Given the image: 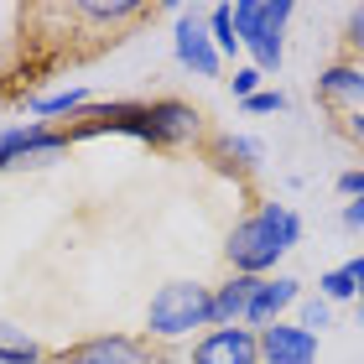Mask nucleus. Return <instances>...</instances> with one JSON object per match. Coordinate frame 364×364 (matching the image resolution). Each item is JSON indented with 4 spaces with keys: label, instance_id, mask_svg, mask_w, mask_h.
<instances>
[{
    "label": "nucleus",
    "instance_id": "a878e982",
    "mask_svg": "<svg viewBox=\"0 0 364 364\" xmlns=\"http://www.w3.org/2000/svg\"><path fill=\"white\" fill-rule=\"evenodd\" d=\"M343 271L354 276V287H359V302H364V255H354V260H343Z\"/></svg>",
    "mask_w": 364,
    "mask_h": 364
},
{
    "label": "nucleus",
    "instance_id": "9b49d317",
    "mask_svg": "<svg viewBox=\"0 0 364 364\" xmlns=\"http://www.w3.org/2000/svg\"><path fill=\"white\" fill-rule=\"evenodd\" d=\"M318 99L338 114H364V58H333L318 73Z\"/></svg>",
    "mask_w": 364,
    "mask_h": 364
},
{
    "label": "nucleus",
    "instance_id": "423d86ee",
    "mask_svg": "<svg viewBox=\"0 0 364 364\" xmlns=\"http://www.w3.org/2000/svg\"><path fill=\"white\" fill-rule=\"evenodd\" d=\"M172 58L188 68L193 78H224V63L208 42V26H203V11L193 6H177V26H172Z\"/></svg>",
    "mask_w": 364,
    "mask_h": 364
},
{
    "label": "nucleus",
    "instance_id": "6ab92c4d",
    "mask_svg": "<svg viewBox=\"0 0 364 364\" xmlns=\"http://www.w3.org/2000/svg\"><path fill=\"white\" fill-rule=\"evenodd\" d=\"M291 323H296V328H307V333H318V338H323V328H333V307H328V302H323L318 291H307L302 302H296V312H291Z\"/></svg>",
    "mask_w": 364,
    "mask_h": 364
},
{
    "label": "nucleus",
    "instance_id": "a211bd4d",
    "mask_svg": "<svg viewBox=\"0 0 364 364\" xmlns=\"http://www.w3.org/2000/svg\"><path fill=\"white\" fill-rule=\"evenodd\" d=\"M318 296H323L328 307H343V302H359V287H354V276L343 271V266H333V271L318 276Z\"/></svg>",
    "mask_w": 364,
    "mask_h": 364
},
{
    "label": "nucleus",
    "instance_id": "393cba45",
    "mask_svg": "<svg viewBox=\"0 0 364 364\" xmlns=\"http://www.w3.org/2000/svg\"><path fill=\"white\" fill-rule=\"evenodd\" d=\"M343 136H349L359 151H364V114H343Z\"/></svg>",
    "mask_w": 364,
    "mask_h": 364
},
{
    "label": "nucleus",
    "instance_id": "39448f33",
    "mask_svg": "<svg viewBox=\"0 0 364 364\" xmlns=\"http://www.w3.org/2000/svg\"><path fill=\"white\" fill-rule=\"evenodd\" d=\"M68 146H73V136L63 125H37V120L11 125V130H0V172H11V167H53Z\"/></svg>",
    "mask_w": 364,
    "mask_h": 364
},
{
    "label": "nucleus",
    "instance_id": "412c9836",
    "mask_svg": "<svg viewBox=\"0 0 364 364\" xmlns=\"http://www.w3.org/2000/svg\"><path fill=\"white\" fill-rule=\"evenodd\" d=\"M240 109H245V114H287V109H291V99L281 94V89H260V94L245 99Z\"/></svg>",
    "mask_w": 364,
    "mask_h": 364
},
{
    "label": "nucleus",
    "instance_id": "5701e85b",
    "mask_svg": "<svg viewBox=\"0 0 364 364\" xmlns=\"http://www.w3.org/2000/svg\"><path fill=\"white\" fill-rule=\"evenodd\" d=\"M338 193L349 198V203H354V198H364V167H343V172H338Z\"/></svg>",
    "mask_w": 364,
    "mask_h": 364
},
{
    "label": "nucleus",
    "instance_id": "0eeeda50",
    "mask_svg": "<svg viewBox=\"0 0 364 364\" xmlns=\"http://www.w3.org/2000/svg\"><path fill=\"white\" fill-rule=\"evenodd\" d=\"M188 364H260V338H255V328H203L193 343H188V354H182Z\"/></svg>",
    "mask_w": 364,
    "mask_h": 364
},
{
    "label": "nucleus",
    "instance_id": "7ed1b4c3",
    "mask_svg": "<svg viewBox=\"0 0 364 364\" xmlns=\"http://www.w3.org/2000/svg\"><path fill=\"white\" fill-rule=\"evenodd\" d=\"M296 6L291 0H235V31H240V58H250V68L276 78L287 68V26Z\"/></svg>",
    "mask_w": 364,
    "mask_h": 364
},
{
    "label": "nucleus",
    "instance_id": "20e7f679",
    "mask_svg": "<svg viewBox=\"0 0 364 364\" xmlns=\"http://www.w3.org/2000/svg\"><path fill=\"white\" fill-rule=\"evenodd\" d=\"M203 136H208V114L198 105L172 99V94L146 99V130H141L146 146H156V151H182V146H198Z\"/></svg>",
    "mask_w": 364,
    "mask_h": 364
},
{
    "label": "nucleus",
    "instance_id": "aec40b11",
    "mask_svg": "<svg viewBox=\"0 0 364 364\" xmlns=\"http://www.w3.org/2000/svg\"><path fill=\"white\" fill-rule=\"evenodd\" d=\"M224 84H229V94H235L240 105H245L250 94H260V89H266V73H260V68H250V63H235V73H229Z\"/></svg>",
    "mask_w": 364,
    "mask_h": 364
},
{
    "label": "nucleus",
    "instance_id": "1a4fd4ad",
    "mask_svg": "<svg viewBox=\"0 0 364 364\" xmlns=\"http://www.w3.org/2000/svg\"><path fill=\"white\" fill-rule=\"evenodd\" d=\"M53 364H151V343L136 333H94L73 349H63Z\"/></svg>",
    "mask_w": 364,
    "mask_h": 364
},
{
    "label": "nucleus",
    "instance_id": "f257e3e1",
    "mask_svg": "<svg viewBox=\"0 0 364 364\" xmlns=\"http://www.w3.org/2000/svg\"><path fill=\"white\" fill-rule=\"evenodd\" d=\"M302 235H307L302 213L291 203L266 198V203H255L245 219H235V229L224 235V266L235 276H255V281L276 276V266L302 245Z\"/></svg>",
    "mask_w": 364,
    "mask_h": 364
},
{
    "label": "nucleus",
    "instance_id": "9d476101",
    "mask_svg": "<svg viewBox=\"0 0 364 364\" xmlns=\"http://www.w3.org/2000/svg\"><path fill=\"white\" fill-rule=\"evenodd\" d=\"M255 338H260V364H318V354H323V338L296 328L291 318L260 328Z\"/></svg>",
    "mask_w": 364,
    "mask_h": 364
},
{
    "label": "nucleus",
    "instance_id": "bb28decb",
    "mask_svg": "<svg viewBox=\"0 0 364 364\" xmlns=\"http://www.w3.org/2000/svg\"><path fill=\"white\" fill-rule=\"evenodd\" d=\"M151 364H188L182 354H151Z\"/></svg>",
    "mask_w": 364,
    "mask_h": 364
},
{
    "label": "nucleus",
    "instance_id": "dca6fc26",
    "mask_svg": "<svg viewBox=\"0 0 364 364\" xmlns=\"http://www.w3.org/2000/svg\"><path fill=\"white\" fill-rule=\"evenodd\" d=\"M42 343L16 323H0V364H42Z\"/></svg>",
    "mask_w": 364,
    "mask_h": 364
},
{
    "label": "nucleus",
    "instance_id": "f03ea898",
    "mask_svg": "<svg viewBox=\"0 0 364 364\" xmlns=\"http://www.w3.org/2000/svg\"><path fill=\"white\" fill-rule=\"evenodd\" d=\"M203 328H208V281L177 276V281H161V287L151 291L141 338L172 349V343H193Z\"/></svg>",
    "mask_w": 364,
    "mask_h": 364
},
{
    "label": "nucleus",
    "instance_id": "4be33fe9",
    "mask_svg": "<svg viewBox=\"0 0 364 364\" xmlns=\"http://www.w3.org/2000/svg\"><path fill=\"white\" fill-rule=\"evenodd\" d=\"M343 47H349V58H364V6L343 16Z\"/></svg>",
    "mask_w": 364,
    "mask_h": 364
},
{
    "label": "nucleus",
    "instance_id": "f8f14e48",
    "mask_svg": "<svg viewBox=\"0 0 364 364\" xmlns=\"http://www.w3.org/2000/svg\"><path fill=\"white\" fill-rule=\"evenodd\" d=\"M250 291H255V276H235V271H229L224 281H213V287H208V328H235V323H245Z\"/></svg>",
    "mask_w": 364,
    "mask_h": 364
},
{
    "label": "nucleus",
    "instance_id": "2eb2a0df",
    "mask_svg": "<svg viewBox=\"0 0 364 364\" xmlns=\"http://www.w3.org/2000/svg\"><path fill=\"white\" fill-rule=\"evenodd\" d=\"M213 151H219V161H229V167H240V172H255L260 161H266V146L255 136H229V130L213 136Z\"/></svg>",
    "mask_w": 364,
    "mask_h": 364
},
{
    "label": "nucleus",
    "instance_id": "6e6552de",
    "mask_svg": "<svg viewBox=\"0 0 364 364\" xmlns=\"http://www.w3.org/2000/svg\"><path fill=\"white\" fill-rule=\"evenodd\" d=\"M307 296V287L296 276H287V271H276V276H260L255 281V291H250V307H245V328H271V323H281V318H291L296 312V302Z\"/></svg>",
    "mask_w": 364,
    "mask_h": 364
},
{
    "label": "nucleus",
    "instance_id": "ddd939ff",
    "mask_svg": "<svg viewBox=\"0 0 364 364\" xmlns=\"http://www.w3.org/2000/svg\"><path fill=\"white\" fill-rule=\"evenodd\" d=\"M203 26H208V42L213 53H219V63L229 68V63H240V31H235V0H219V6L203 11Z\"/></svg>",
    "mask_w": 364,
    "mask_h": 364
},
{
    "label": "nucleus",
    "instance_id": "4468645a",
    "mask_svg": "<svg viewBox=\"0 0 364 364\" xmlns=\"http://www.w3.org/2000/svg\"><path fill=\"white\" fill-rule=\"evenodd\" d=\"M89 109V89L84 84H73V89H58V94H42V99H31V120L37 125H53L58 114H84Z\"/></svg>",
    "mask_w": 364,
    "mask_h": 364
},
{
    "label": "nucleus",
    "instance_id": "f3484780",
    "mask_svg": "<svg viewBox=\"0 0 364 364\" xmlns=\"http://www.w3.org/2000/svg\"><path fill=\"white\" fill-rule=\"evenodd\" d=\"M73 16H89V21H136V16H146L141 0H84V6H73Z\"/></svg>",
    "mask_w": 364,
    "mask_h": 364
},
{
    "label": "nucleus",
    "instance_id": "cd10ccee",
    "mask_svg": "<svg viewBox=\"0 0 364 364\" xmlns=\"http://www.w3.org/2000/svg\"><path fill=\"white\" fill-rule=\"evenodd\" d=\"M359 323H364V302H359Z\"/></svg>",
    "mask_w": 364,
    "mask_h": 364
},
{
    "label": "nucleus",
    "instance_id": "b1692460",
    "mask_svg": "<svg viewBox=\"0 0 364 364\" xmlns=\"http://www.w3.org/2000/svg\"><path fill=\"white\" fill-rule=\"evenodd\" d=\"M338 224H343V229H364V198H354V203H343Z\"/></svg>",
    "mask_w": 364,
    "mask_h": 364
}]
</instances>
